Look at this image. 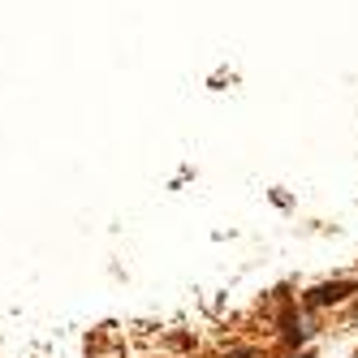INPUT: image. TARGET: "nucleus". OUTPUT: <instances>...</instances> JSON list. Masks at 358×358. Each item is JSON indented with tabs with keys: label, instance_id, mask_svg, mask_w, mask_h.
Wrapping results in <instances>:
<instances>
[{
	"label": "nucleus",
	"instance_id": "1",
	"mask_svg": "<svg viewBox=\"0 0 358 358\" xmlns=\"http://www.w3.org/2000/svg\"><path fill=\"white\" fill-rule=\"evenodd\" d=\"M345 289H350V285H332V289H320V294H315V302H337V298H345Z\"/></svg>",
	"mask_w": 358,
	"mask_h": 358
}]
</instances>
